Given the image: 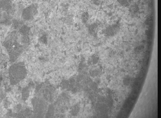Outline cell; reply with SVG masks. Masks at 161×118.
<instances>
[{"label": "cell", "mask_w": 161, "mask_h": 118, "mask_svg": "<svg viewBox=\"0 0 161 118\" xmlns=\"http://www.w3.org/2000/svg\"><path fill=\"white\" fill-rule=\"evenodd\" d=\"M12 10L10 0H0V22L8 23L11 20Z\"/></svg>", "instance_id": "1"}, {"label": "cell", "mask_w": 161, "mask_h": 118, "mask_svg": "<svg viewBox=\"0 0 161 118\" xmlns=\"http://www.w3.org/2000/svg\"><path fill=\"white\" fill-rule=\"evenodd\" d=\"M117 1L121 5L124 6H126L128 3V0H117Z\"/></svg>", "instance_id": "2"}]
</instances>
